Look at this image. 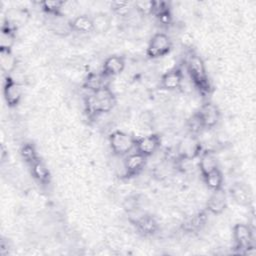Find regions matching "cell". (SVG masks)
<instances>
[{"mask_svg": "<svg viewBox=\"0 0 256 256\" xmlns=\"http://www.w3.org/2000/svg\"><path fill=\"white\" fill-rule=\"evenodd\" d=\"M102 72L101 73H90L86 77V80L84 82V87L88 89L90 92H94L102 87L109 86L108 84L105 83V79H107Z\"/></svg>", "mask_w": 256, "mask_h": 256, "instance_id": "19", "label": "cell"}, {"mask_svg": "<svg viewBox=\"0 0 256 256\" xmlns=\"http://www.w3.org/2000/svg\"><path fill=\"white\" fill-rule=\"evenodd\" d=\"M14 42H15V30L3 25L1 30V37H0V51L1 50L11 51V48Z\"/></svg>", "mask_w": 256, "mask_h": 256, "instance_id": "23", "label": "cell"}, {"mask_svg": "<svg viewBox=\"0 0 256 256\" xmlns=\"http://www.w3.org/2000/svg\"><path fill=\"white\" fill-rule=\"evenodd\" d=\"M161 139L158 134H148L139 138H136L135 149L136 152L149 157L153 155L160 147Z\"/></svg>", "mask_w": 256, "mask_h": 256, "instance_id": "8", "label": "cell"}, {"mask_svg": "<svg viewBox=\"0 0 256 256\" xmlns=\"http://www.w3.org/2000/svg\"><path fill=\"white\" fill-rule=\"evenodd\" d=\"M183 73L181 69L174 68L171 70H168L166 73H164L160 80V85L162 89L166 91H175L182 87L183 84Z\"/></svg>", "mask_w": 256, "mask_h": 256, "instance_id": "11", "label": "cell"}, {"mask_svg": "<svg viewBox=\"0 0 256 256\" xmlns=\"http://www.w3.org/2000/svg\"><path fill=\"white\" fill-rule=\"evenodd\" d=\"M70 26L72 31L79 33H89L93 31V21L92 17L81 14L76 16L73 20L70 21Z\"/></svg>", "mask_w": 256, "mask_h": 256, "instance_id": "15", "label": "cell"}, {"mask_svg": "<svg viewBox=\"0 0 256 256\" xmlns=\"http://www.w3.org/2000/svg\"><path fill=\"white\" fill-rule=\"evenodd\" d=\"M116 104V97L109 86L102 87L91 92L85 99V106L88 114L99 115L110 112Z\"/></svg>", "mask_w": 256, "mask_h": 256, "instance_id": "1", "label": "cell"}, {"mask_svg": "<svg viewBox=\"0 0 256 256\" xmlns=\"http://www.w3.org/2000/svg\"><path fill=\"white\" fill-rule=\"evenodd\" d=\"M200 172L202 176H206L211 171L218 168V163L213 152L203 151L199 155V163H198Z\"/></svg>", "mask_w": 256, "mask_h": 256, "instance_id": "14", "label": "cell"}, {"mask_svg": "<svg viewBox=\"0 0 256 256\" xmlns=\"http://www.w3.org/2000/svg\"><path fill=\"white\" fill-rule=\"evenodd\" d=\"M233 238L236 248L243 250V253L251 246H253V232L249 225L244 223H237L233 227Z\"/></svg>", "mask_w": 256, "mask_h": 256, "instance_id": "6", "label": "cell"}, {"mask_svg": "<svg viewBox=\"0 0 256 256\" xmlns=\"http://www.w3.org/2000/svg\"><path fill=\"white\" fill-rule=\"evenodd\" d=\"M195 115L199 119L203 128L207 129L215 127L220 120V111L218 107L211 102L202 104Z\"/></svg>", "mask_w": 256, "mask_h": 256, "instance_id": "5", "label": "cell"}, {"mask_svg": "<svg viewBox=\"0 0 256 256\" xmlns=\"http://www.w3.org/2000/svg\"><path fill=\"white\" fill-rule=\"evenodd\" d=\"M125 58L120 55L108 56L102 65V73L106 77H114L120 75L125 69Z\"/></svg>", "mask_w": 256, "mask_h": 256, "instance_id": "12", "label": "cell"}, {"mask_svg": "<svg viewBox=\"0 0 256 256\" xmlns=\"http://www.w3.org/2000/svg\"><path fill=\"white\" fill-rule=\"evenodd\" d=\"M212 192L213 193L209 197L206 207L210 213L214 215H218V214H221L226 208V205H227L226 195L222 189L212 191Z\"/></svg>", "mask_w": 256, "mask_h": 256, "instance_id": "13", "label": "cell"}, {"mask_svg": "<svg viewBox=\"0 0 256 256\" xmlns=\"http://www.w3.org/2000/svg\"><path fill=\"white\" fill-rule=\"evenodd\" d=\"M136 138L131 134L115 130L109 135V145L114 155L116 156H126L135 148Z\"/></svg>", "mask_w": 256, "mask_h": 256, "instance_id": "3", "label": "cell"}, {"mask_svg": "<svg viewBox=\"0 0 256 256\" xmlns=\"http://www.w3.org/2000/svg\"><path fill=\"white\" fill-rule=\"evenodd\" d=\"M172 48L170 37L162 32L154 34L148 42L146 54L151 59H156L167 55Z\"/></svg>", "mask_w": 256, "mask_h": 256, "instance_id": "4", "label": "cell"}, {"mask_svg": "<svg viewBox=\"0 0 256 256\" xmlns=\"http://www.w3.org/2000/svg\"><path fill=\"white\" fill-rule=\"evenodd\" d=\"M204 182L206 186L211 190V191H216L222 189L223 186V175L222 172L220 171L219 168L211 171L208 173L206 176L203 177Z\"/></svg>", "mask_w": 256, "mask_h": 256, "instance_id": "20", "label": "cell"}, {"mask_svg": "<svg viewBox=\"0 0 256 256\" xmlns=\"http://www.w3.org/2000/svg\"><path fill=\"white\" fill-rule=\"evenodd\" d=\"M41 8L43 11H45L47 14L53 15V16H58L63 9L65 2L63 1H43L40 3Z\"/></svg>", "mask_w": 256, "mask_h": 256, "instance_id": "25", "label": "cell"}, {"mask_svg": "<svg viewBox=\"0 0 256 256\" xmlns=\"http://www.w3.org/2000/svg\"><path fill=\"white\" fill-rule=\"evenodd\" d=\"M230 194L233 200L241 206H246L251 201L250 192L242 184H239V183L234 184L230 189Z\"/></svg>", "mask_w": 256, "mask_h": 256, "instance_id": "17", "label": "cell"}, {"mask_svg": "<svg viewBox=\"0 0 256 256\" xmlns=\"http://www.w3.org/2000/svg\"><path fill=\"white\" fill-rule=\"evenodd\" d=\"M188 75L192 83L202 92H208L209 82L206 66L202 58L196 54H191L186 62Z\"/></svg>", "mask_w": 256, "mask_h": 256, "instance_id": "2", "label": "cell"}, {"mask_svg": "<svg viewBox=\"0 0 256 256\" xmlns=\"http://www.w3.org/2000/svg\"><path fill=\"white\" fill-rule=\"evenodd\" d=\"M146 159L144 155L134 152L129 153L125 156L123 160V171L125 177H132L138 175L144 168L146 164Z\"/></svg>", "mask_w": 256, "mask_h": 256, "instance_id": "9", "label": "cell"}, {"mask_svg": "<svg viewBox=\"0 0 256 256\" xmlns=\"http://www.w3.org/2000/svg\"><path fill=\"white\" fill-rule=\"evenodd\" d=\"M123 209L126 211V213H129L137 208H140V199L138 195H129L127 196L122 203Z\"/></svg>", "mask_w": 256, "mask_h": 256, "instance_id": "27", "label": "cell"}, {"mask_svg": "<svg viewBox=\"0 0 256 256\" xmlns=\"http://www.w3.org/2000/svg\"><path fill=\"white\" fill-rule=\"evenodd\" d=\"M20 155H21L22 159L29 165L33 164L35 161H37L39 159L36 149H35L34 145L31 143H25L21 146Z\"/></svg>", "mask_w": 256, "mask_h": 256, "instance_id": "24", "label": "cell"}, {"mask_svg": "<svg viewBox=\"0 0 256 256\" xmlns=\"http://www.w3.org/2000/svg\"><path fill=\"white\" fill-rule=\"evenodd\" d=\"M93 31L97 33H105L111 26L110 17L104 13H97L92 17Z\"/></svg>", "mask_w": 256, "mask_h": 256, "instance_id": "22", "label": "cell"}, {"mask_svg": "<svg viewBox=\"0 0 256 256\" xmlns=\"http://www.w3.org/2000/svg\"><path fill=\"white\" fill-rule=\"evenodd\" d=\"M111 7L120 16H128L131 11L130 3L127 1H114L112 2Z\"/></svg>", "mask_w": 256, "mask_h": 256, "instance_id": "28", "label": "cell"}, {"mask_svg": "<svg viewBox=\"0 0 256 256\" xmlns=\"http://www.w3.org/2000/svg\"><path fill=\"white\" fill-rule=\"evenodd\" d=\"M0 64L1 69L5 73L14 72L17 64V60L15 56L9 50H1L0 51Z\"/></svg>", "mask_w": 256, "mask_h": 256, "instance_id": "21", "label": "cell"}, {"mask_svg": "<svg viewBox=\"0 0 256 256\" xmlns=\"http://www.w3.org/2000/svg\"><path fill=\"white\" fill-rule=\"evenodd\" d=\"M201 153V143L193 134L184 137L178 144V154L183 159H194Z\"/></svg>", "mask_w": 256, "mask_h": 256, "instance_id": "7", "label": "cell"}, {"mask_svg": "<svg viewBox=\"0 0 256 256\" xmlns=\"http://www.w3.org/2000/svg\"><path fill=\"white\" fill-rule=\"evenodd\" d=\"M155 1H136L133 4V8L141 16H149L154 13Z\"/></svg>", "mask_w": 256, "mask_h": 256, "instance_id": "26", "label": "cell"}, {"mask_svg": "<svg viewBox=\"0 0 256 256\" xmlns=\"http://www.w3.org/2000/svg\"><path fill=\"white\" fill-rule=\"evenodd\" d=\"M139 122L143 127H151L154 122V115L150 111H143L139 116Z\"/></svg>", "mask_w": 256, "mask_h": 256, "instance_id": "29", "label": "cell"}, {"mask_svg": "<svg viewBox=\"0 0 256 256\" xmlns=\"http://www.w3.org/2000/svg\"><path fill=\"white\" fill-rule=\"evenodd\" d=\"M3 95L7 105L9 107H15L21 101L23 90L18 82L11 79L10 77H7L3 87Z\"/></svg>", "mask_w": 256, "mask_h": 256, "instance_id": "10", "label": "cell"}, {"mask_svg": "<svg viewBox=\"0 0 256 256\" xmlns=\"http://www.w3.org/2000/svg\"><path fill=\"white\" fill-rule=\"evenodd\" d=\"M135 225H136V228L144 235H152L158 229V223H157L156 219L147 213H145L135 223Z\"/></svg>", "mask_w": 256, "mask_h": 256, "instance_id": "16", "label": "cell"}, {"mask_svg": "<svg viewBox=\"0 0 256 256\" xmlns=\"http://www.w3.org/2000/svg\"><path fill=\"white\" fill-rule=\"evenodd\" d=\"M31 166V173L32 176L42 184H47L50 181V172L48 167L44 162H42L40 159L35 161Z\"/></svg>", "mask_w": 256, "mask_h": 256, "instance_id": "18", "label": "cell"}]
</instances>
